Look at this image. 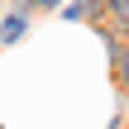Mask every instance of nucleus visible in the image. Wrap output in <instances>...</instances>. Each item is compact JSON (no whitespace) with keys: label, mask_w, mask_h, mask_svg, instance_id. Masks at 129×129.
<instances>
[{"label":"nucleus","mask_w":129,"mask_h":129,"mask_svg":"<svg viewBox=\"0 0 129 129\" xmlns=\"http://www.w3.org/2000/svg\"><path fill=\"white\" fill-rule=\"evenodd\" d=\"M120 77H124V86H129V53H120Z\"/></svg>","instance_id":"obj_3"},{"label":"nucleus","mask_w":129,"mask_h":129,"mask_svg":"<svg viewBox=\"0 0 129 129\" xmlns=\"http://www.w3.org/2000/svg\"><path fill=\"white\" fill-rule=\"evenodd\" d=\"M38 5H57V0H38Z\"/></svg>","instance_id":"obj_4"},{"label":"nucleus","mask_w":129,"mask_h":129,"mask_svg":"<svg viewBox=\"0 0 129 129\" xmlns=\"http://www.w3.org/2000/svg\"><path fill=\"white\" fill-rule=\"evenodd\" d=\"M110 14H115V19L129 29V0H110Z\"/></svg>","instance_id":"obj_2"},{"label":"nucleus","mask_w":129,"mask_h":129,"mask_svg":"<svg viewBox=\"0 0 129 129\" xmlns=\"http://www.w3.org/2000/svg\"><path fill=\"white\" fill-rule=\"evenodd\" d=\"M19 34H24V10H14V14H5V24H0V38H5V43H14Z\"/></svg>","instance_id":"obj_1"}]
</instances>
